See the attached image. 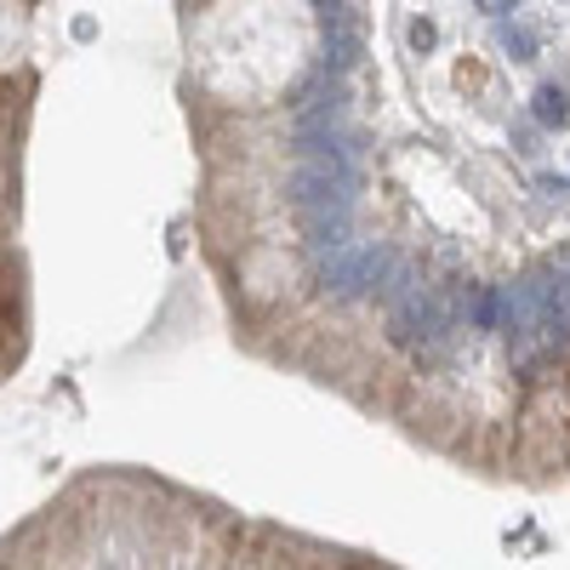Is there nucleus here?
Segmentation results:
<instances>
[{"instance_id":"nucleus-5","label":"nucleus","mask_w":570,"mask_h":570,"mask_svg":"<svg viewBox=\"0 0 570 570\" xmlns=\"http://www.w3.org/2000/svg\"><path fill=\"white\" fill-rule=\"evenodd\" d=\"M531 115H537V126H564L570 120V91L564 86H542L531 98Z\"/></svg>"},{"instance_id":"nucleus-9","label":"nucleus","mask_w":570,"mask_h":570,"mask_svg":"<svg viewBox=\"0 0 570 570\" xmlns=\"http://www.w3.org/2000/svg\"><path fill=\"white\" fill-rule=\"evenodd\" d=\"M434 40H440V29L428 23V18H416V23H411V46H416V52H434Z\"/></svg>"},{"instance_id":"nucleus-10","label":"nucleus","mask_w":570,"mask_h":570,"mask_svg":"<svg viewBox=\"0 0 570 570\" xmlns=\"http://www.w3.org/2000/svg\"><path fill=\"white\" fill-rule=\"evenodd\" d=\"M508 7H519V0H480V12H491V18H502Z\"/></svg>"},{"instance_id":"nucleus-2","label":"nucleus","mask_w":570,"mask_h":570,"mask_svg":"<svg viewBox=\"0 0 570 570\" xmlns=\"http://www.w3.org/2000/svg\"><path fill=\"white\" fill-rule=\"evenodd\" d=\"M297 212H354L360 200V166H343V160H303L285 183Z\"/></svg>"},{"instance_id":"nucleus-11","label":"nucleus","mask_w":570,"mask_h":570,"mask_svg":"<svg viewBox=\"0 0 570 570\" xmlns=\"http://www.w3.org/2000/svg\"><path fill=\"white\" fill-rule=\"evenodd\" d=\"M320 7H325V0H320Z\"/></svg>"},{"instance_id":"nucleus-3","label":"nucleus","mask_w":570,"mask_h":570,"mask_svg":"<svg viewBox=\"0 0 570 570\" xmlns=\"http://www.w3.org/2000/svg\"><path fill=\"white\" fill-rule=\"evenodd\" d=\"M320 52H325V69L348 75L365 52V23L348 0H325V35H320Z\"/></svg>"},{"instance_id":"nucleus-7","label":"nucleus","mask_w":570,"mask_h":570,"mask_svg":"<svg viewBox=\"0 0 570 570\" xmlns=\"http://www.w3.org/2000/svg\"><path fill=\"white\" fill-rule=\"evenodd\" d=\"M497 40H502V52H508L513 63H531V58H537V35H531V29H519V23H502Z\"/></svg>"},{"instance_id":"nucleus-1","label":"nucleus","mask_w":570,"mask_h":570,"mask_svg":"<svg viewBox=\"0 0 570 570\" xmlns=\"http://www.w3.org/2000/svg\"><path fill=\"white\" fill-rule=\"evenodd\" d=\"M389 268H394V252L383 240H348L320 263V285L337 303H354V297H376V285H383Z\"/></svg>"},{"instance_id":"nucleus-6","label":"nucleus","mask_w":570,"mask_h":570,"mask_svg":"<svg viewBox=\"0 0 570 570\" xmlns=\"http://www.w3.org/2000/svg\"><path fill=\"white\" fill-rule=\"evenodd\" d=\"M416 285H422V279H416V268H411L405 257H394V268L383 274V285H376V297H383V303L394 308L400 297H411V292H416Z\"/></svg>"},{"instance_id":"nucleus-8","label":"nucleus","mask_w":570,"mask_h":570,"mask_svg":"<svg viewBox=\"0 0 570 570\" xmlns=\"http://www.w3.org/2000/svg\"><path fill=\"white\" fill-rule=\"evenodd\" d=\"M473 325H480V331H497V292H480V297H473Z\"/></svg>"},{"instance_id":"nucleus-4","label":"nucleus","mask_w":570,"mask_h":570,"mask_svg":"<svg viewBox=\"0 0 570 570\" xmlns=\"http://www.w3.org/2000/svg\"><path fill=\"white\" fill-rule=\"evenodd\" d=\"M348 115V91L337 80V69H325L320 80L303 86V98H297V115H292V131H325V126H343Z\"/></svg>"}]
</instances>
